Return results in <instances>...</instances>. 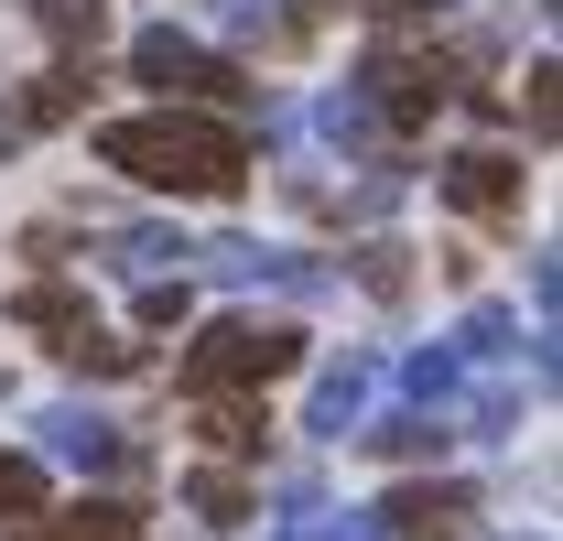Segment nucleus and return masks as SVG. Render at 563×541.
<instances>
[{
	"instance_id": "nucleus-1",
	"label": "nucleus",
	"mask_w": 563,
	"mask_h": 541,
	"mask_svg": "<svg viewBox=\"0 0 563 541\" xmlns=\"http://www.w3.org/2000/svg\"><path fill=\"white\" fill-rule=\"evenodd\" d=\"M98 163L131 174L152 196H239L250 185V141L207 120V109H152V120H109L98 131Z\"/></svg>"
},
{
	"instance_id": "nucleus-12",
	"label": "nucleus",
	"mask_w": 563,
	"mask_h": 541,
	"mask_svg": "<svg viewBox=\"0 0 563 541\" xmlns=\"http://www.w3.org/2000/svg\"><path fill=\"white\" fill-rule=\"evenodd\" d=\"M109 261L131 270V281H174V270L196 261V250H185L174 228H109Z\"/></svg>"
},
{
	"instance_id": "nucleus-13",
	"label": "nucleus",
	"mask_w": 563,
	"mask_h": 541,
	"mask_svg": "<svg viewBox=\"0 0 563 541\" xmlns=\"http://www.w3.org/2000/svg\"><path fill=\"white\" fill-rule=\"evenodd\" d=\"M11 325H33V336H55V346H66L76 325H98V314L76 303L66 281H22V292H11Z\"/></svg>"
},
{
	"instance_id": "nucleus-18",
	"label": "nucleus",
	"mask_w": 563,
	"mask_h": 541,
	"mask_svg": "<svg viewBox=\"0 0 563 541\" xmlns=\"http://www.w3.org/2000/svg\"><path fill=\"white\" fill-rule=\"evenodd\" d=\"M185 498H196V520H217V531H239V520H250V509H261V498H250V487H239V476H228V466H207V476H185Z\"/></svg>"
},
{
	"instance_id": "nucleus-24",
	"label": "nucleus",
	"mask_w": 563,
	"mask_h": 541,
	"mask_svg": "<svg viewBox=\"0 0 563 541\" xmlns=\"http://www.w3.org/2000/svg\"><path fill=\"white\" fill-rule=\"evenodd\" d=\"M466 422H477L488 444H509V433H520V390H509V379H498V390H477V411H466Z\"/></svg>"
},
{
	"instance_id": "nucleus-22",
	"label": "nucleus",
	"mask_w": 563,
	"mask_h": 541,
	"mask_svg": "<svg viewBox=\"0 0 563 541\" xmlns=\"http://www.w3.org/2000/svg\"><path fill=\"white\" fill-rule=\"evenodd\" d=\"M66 357H76V368H98V379H131V368H141V346H120L109 325H76Z\"/></svg>"
},
{
	"instance_id": "nucleus-19",
	"label": "nucleus",
	"mask_w": 563,
	"mask_h": 541,
	"mask_svg": "<svg viewBox=\"0 0 563 541\" xmlns=\"http://www.w3.org/2000/svg\"><path fill=\"white\" fill-rule=\"evenodd\" d=\"M509 336H520V314H509V303H477V314L455 325V357H466V368H488V357H509Z\"/></svg>"
},
{
	"instance_id": "nucleus-28",
	"label": "nucleus",
	"mask_w": 563,
	"mask_h": 541,
	"mask_svg": "<svg viewBox=\"0 0 563 541\" xmlns=\"http://www.w3.org/2000/svg\"><path fill=\"white\" fill-rule=\"evenodd\" d=\"M325 11H368V0H303V11H292V33H314Z\"/></svg>"
},
{
	"instance_id": "nucleus-16",
	"label": "nucleus",
	"mask_w": 563,
	"mask_h": 541,
	"mask_svg": "<svg viewBox=\"0 0 563 541\" xmlns=\"http://www.w3.org/2000/svg\"><path fill=\"white\" fill-rule=\"evenodd\" d=\"M357 444H379V455H444L455 433H444V411H390V422H368Z\"/></svg>"
},
{
	"instance_id": "nucleus-23",
	"label": "nucleus",
	"mask_w": 563,
	"mask_h": 541,
	"mask_svg": "<svg viewBox=\"0 0 563 541\" xmlns=\"http://www.w3.org/2000/svg\"><path fill=\"white\" fill-rule=\"evenodd\" d=\"M44 509V466L33 455H0V520H33Z\"/></svg>"
},
{
	"instance_id": "nucleus-17",
	"label": "nucleus",
	"mask_w": 563,
	"mask_h": 541,
	"mask_svg": "<svg viewBox=\"0 0 563 541\" xmlns=\"http://www.w3.org/2000/svg\"><path fill=\"white\" fill-rule=\"evenodd\" d=\"M455 379H466V357H455V346H422V357H401V390H412V411H444V401H455Z\"/></svg>"
},
{
	"instance_id": "nucleus-26",
	"label": "nucleus",
	"mask_w": 563,
	"mask_h": 541,
	"mask_svg": "<svg viewBox=\"0 0 563 541\" xmlns=\"http://www.w3.org/2000/svg\"><path fill=\"white\" fill-rule=\"evenodd\" d=\"M282 541H379V531H368V520H292Z\"/></svg>"
},
{
	"instance_id": "nucleus-6",
	"label": "nucleus",
	"mask_w": 563,
	"mask_h": 541,
	"mask_svg": "<svg viewBox=\"0 0 563 541\" xmlns=\"http://www.w3.org/2000/svg\"><path fill=\"white\" fill-rule=\"evenodd\" d=\"M33 433H44V455H66L76 476H131V466H141V455H131V433H120L109 411L55 401V411H33Z\"/></svg>"
},
{
	"instance_id": "nucleus-9",
	"label": "nucleus",
	"mask_w": 563,
	"mask_h": 541,
	"mask_svg": "<svg viewBox=\"0 0 563 541\" xmlns=\"http://www.w3.org/2000/svg\"><path fill=\"white\" fill-rule=\"evenodd\" d=\"M196 261H207L217 281H282V292H325V270L303 261V250H261V239H217V250H196Z\"/></svg>"
},
{
	"instance_id": "nucleus-14",
	"label": "nucleus",
	"mask_w": 563,
	"mask_h": 541,
	"mask_svg": "<svg viewBox=\"0 0 563 541\" xmlns=\"http://www.w3.org/2000/svg\"><path fill=\"white\" fill-rule=\"evenodd\" d=\"M22 11H33L66 55H98V33H109V0H22Z\"/></svg>"
},
{
	"instance_id": "nucleus-4",
	"label": "nucleus",
	"mask_w": 563,
	"mask_h": 541,
	"mask_svg": "<svg viewBox=\"0 0 563 541\" xmlns=\"http://www.w3.org/2000/svg\"><path fill=\"white\" fill-rule=\"evenodd\" d=\"M357 98H368L379 131H422V120L455 98V66H444V55H401V44H379V55L357 66Z\"/></svg>"
},
{
	"instance_id": "nucleus-8",
	"label": "nucleus",
	"mask_w": 563,
	"mask_h": 541,
	"mask_svg": "<svg viewBox=\"0 0 563 541\" xmlns=\"http://www.w3.org/2000/svg\"><path fill=\"white\" fill-rule=\"evenodd\" d=\"M444 196L466 206V217H509V206H520V152H498V141L455 152V163H444Z\"/></svg>"
},
{
	"instance_id": "nucleus-20",
	"label": "nucleus",
	"mask_w": 563,
	"mask_h": 541,
	"mask_svg": "<svg viewBox=\"0 0 563 541\" xmlns=\"http://www.w3.org/2000/svg\"><path fill=\"white\" fill-rule=\"evenodd\" d=\"M314 131L336 141V152H368V141H379V120H368V98H357V87H336V98L314 109Z\"/></svg>"
},
{
	"instance_id": "nucleus-25",
	"label": "nucleus",
	"mask_w": 563,
	"mask_h": 541,
	"mask_svg": "<svg viewBox=\"0 0 563 541\" xmlns=\"http://www.w3.org/2000/svg\"><path fill=\"white\" fill-rule=\"evenodd\" d=\"M141 325H152V336L185 325V281H141Z\"/></svg>"
},
{
	"instance_id": "nucleus-3",
	"label": "nucleus",
	"mask_w": 563,
	"mask_h": 541,
	"mask_svg": "<svg viewBox=\"0 0 563 541\" xmlns=\"http://www.w3.org/2000/svg\"><path fill=\"white\" fill-rule=\"evenodd\" d=\"M131 76H141V87H163V98H228V109H250V76L228 66V55H207L196 33H174V22L131 33Z\"/></svg>"
},
{
	"instance_id": "nucleus-7",
	"label": "nucleus",
	"mask_w": 563,
	"mask_h": 541,
	"mask_svg": "<svg viewBox=\"0 0 563 541\" xmlns=\"http://www.w3.org/2000/svg\"><path fill=\"white\" fill-rule=\"evenodd\" d=\"M87 109V76L76 66H55V76H22L11 98H0V152H22L33 131H55V120H76Z\"/></svg>"
},
{
	"instance_id": "nucleus-5",
	"label": "nucleus",
	"mask_w": 563,
	"mask_h": 541,
	"mask_svg": "<svg viewBox=\"0 0 563 541\" xmlns=\"http://www.w3.org/2000/svg\"><path fill=\"white\" fill-rule=\"evenodd\" d=\"M379 541H466L477 531V487H455V476H412V487H390L379 498Z\"/></svg>"
},
{
	"instance_id": "nucleus-21",
	"label": "nucleus",
	"mask_w": 563,
	"mask_h": 541,
	"mask_svg": "<svg viewBox=\"0 0 563 541\" xmlns=\"http://www.w3.org/2000/svg\"><path fill=\"white\" fill-rule=\"evenodd\" d=\"M357 281H368L379 303H401V292H412V250H401V239H368V250H357Z\"/></svg>"
},
{
	"instance_id": "nucleus-2",
	"label": "nucleus",
	"mask_w": 563,
	"mask_h": 541,
	"mask_svg": "<svg viewBox=\"0 0 563 541\" xmlns=\"http://www.w3.org/2000/svg\"><path fill=\"white\" fill-rule=\"evenodd\" d=\"M292 357H303V336H292V325H250V314H217L207 336L185 346V390H196V401H217V390H272Z\"/></svg>"
},
{
	"instance_id": "nucleus-11",
	"label": "nucleus",
	"mask_w": 563,
	"mask_h": 541,
	"mask_svg": "<svg viewBox=\"0 0 563 541\" xmlns=\"http://www.w3.org/2000/svg\"><path fill=\"white\" fill-rule=\"evenodd\" d=\"M11 541H141V520L120 509V498H76L66 520H44V509H33V520H22Z\"/></svg>"
},
{
	"instance_id": "nucleus-27",
	"label": "nucleus",
	"mask_w": 563,
	"mask_h": 541,
	"mask_svg": "<svg viewBox=\"0 0 563 541\" xmlns=\"http://www.w3.org/2000/svg\"><path fill=\"white\" fill-rule=\"evenodd\" d=\"M553 120H563V98H553V66H531V131L553 141Z\"/></svg>"
},
{
	"instance_id": "nucleus-10",
	"label": "nucleus",
	"mask_w": 563,
	"mask_h": 541,
	"mask_svg": "<svg viewBox=\"0 0 563 541\" xmlns=\"http://www.w3.org/2000/svg\"><path fill=\"white\" fill-rule=\"evenodd\" d=\"M368 390H379V368H368V357H336V368L314 379V422H303V433H357V422H368Z\"/></svg>"
},
{
	"instance_id": "nucleus-15",
	"label": "nucleus",
	"mask_w": 563,
	"mask_h": 541,
	"mask_svg": "<svg viewBox=\"0 0 563 541\" xmlns=\"http://www.w3.org/2000/svg\"><path fill=\"white\" fill-rule=\"evenodd\" d=\"M207 444H217V455H261V444H272V422H261V401L217 390V401H207Z\"/></svg>"
}]
</instances>
